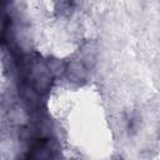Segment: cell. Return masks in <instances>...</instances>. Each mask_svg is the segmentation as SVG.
<instances>
[{"instance_id":"2","label":"cell","mask_w":160,"mask_h":160,"mask_svg":"<svg viewBox=\"0 0 160 160\" xmlns=\"http://www.w3.org/2000/svg\"><path fill=\"white\" fill-rule=\"evenodd\" d=\"M58 9L62 14H69L72 10V0H58Z\"/></svg>"},{"instance_id":"1","label":"cell","mask_w":160,"mask_h":160,"mask_svg":"<svg viewBox=\"0 0 160 160\" xmlns=\"http://www.w3.org/2000/svg\"><path fill=\"white\" fill-rule=\"evenodd\" d=\"M65 75L74 84H82L88 78V69L80 60H71L65 65Z\"/></svg>"}]
</instances>
